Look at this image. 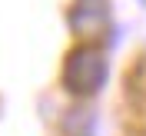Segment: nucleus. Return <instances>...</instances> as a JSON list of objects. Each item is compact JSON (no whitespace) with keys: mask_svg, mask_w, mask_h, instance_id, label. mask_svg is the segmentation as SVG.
<instances>
[{"mask_svg":"<svg viewBox=\"0 0 146 136\" xmlns=\"http://www.w3.org/2000/svg\"><path fill=\"white\" fill-rule=\"evenodd\" d=\"M110 76V60L100 46L80 43L66 53L63 63V90L70 96H96Z\"/></svg>","mask_w":146,"mask_h":136,"instance_id":"nucleus-1","label":"nucleus"},{"mask_svg":"<svg viewBox=\"0 0 146 136\" xmlns=\"http://www.w3.org/2000/svg\"><path fill=\"white\" fill-rule=\"evenodd\" d=\"M143 3H146V0H143Z\"/></svg>","mask_w":146,"mask_h":136,"instance_id":"nucleus-2","label":"nucleus"}]
</instances>
